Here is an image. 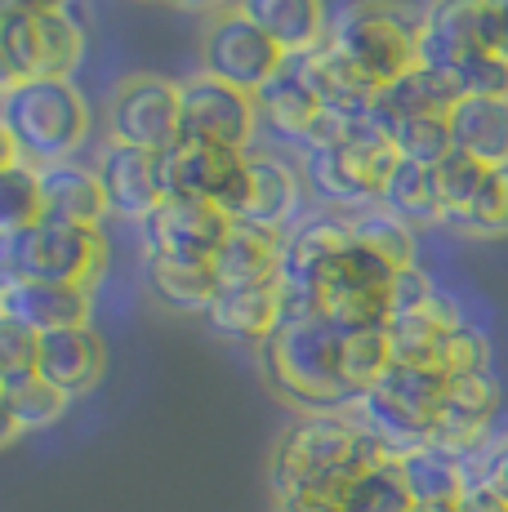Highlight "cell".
<instances>
[{"instance_id":"2","label":"cell","mask_w":508,"mask_h":512,"mask_svg":"<svg viewBox=\"0 0 508 512\" xmlns=\"http://www.w3.org/2000/svg\"><path fill=\"white\" fill-rule=\"evenodd\" d=\"M259 370L268 388L299 415H330V410H353L357 392L344 379V334L326 317L281 321L259 343Z\"/></svg>"},{"instance_id":"12","label":"cell","mask_w":508,"mask_h":512,"mask_svg":"<svg viewBox=\"0 0 508 512\" xmlns=\"http://www.w3.org/2000/svg\"><path fill=\"white\" fill-rule=\"evenodd\" d=\"M179 139H201L219 143L232 152H250L254 134H259V103L254 94L223 85L205 72H192L188 81H179Z\"/></svg>"},{"instance_id":"46","label":"cell","mask_w":508,"mask_h":512,"mask_svg":"<svg viewBox=\"0 0 508 512\" xmlns=\"http://www.w3.org/2000/svg\"><path fill=\"white\" fill-rule=\"evenodd\" d=\"M482 41L508 63V0H482Z\"/></svg>"},{"instance_id":"31","label":"cell","mask_w":508,"mask_h":512,"mask_svg":"<svg viewBox=\"0 0 508 512\" xmlns=\"http://www.w3.org/2000/svg\"><path fill=\"white\" fill-rule=\"evenodd\" d=\"M379 205L393 210L402 223L410 228H442V205H437V183H433V170L428 165H415V161H402L397 156L393 174H388L384 192H379Z\"/></svg>"},{"instance_id":"43","label":"cell","mask_w":508,"mask_h":512,"mask_svg":"<svg viewBox=\"0 0 508 512\" xmlns=\"http://www.w3.org/2000/svg\"><path fill=\"white\" fill-rule=\"evenodd\" d=\"M437 294H442V290H437L433 277H428L419 263H410V268H397L393 281H388V317H402V312L424 308V303H433Z\"/></svg>"},{"instance_id":"48","label":"cell","mask_w":508,"mask_h":512,"mask_svg":"<svg viewBox=\"0 0 508 512\" xmlns=\"http://www.w3.org/2000/svg\"><path fill=\"white\" fill-rule=\"evenodd\" d=\"M63 9H76V0H0V14H27V18L63 14Z\"/></svg>"},{"instance_id":"1","label":"cell","mask_w":508,"mask_h":512,"mask_svg":"<svg viewBox=\"0 0 508 512\" xmlns=\"http://www.w3.org/2000/svg\"><path fill=\"white\" fill-rule=\"evenodd\" d=\"M388 446L353 410L299 415L281 428L268 459L272 499H344L366 468L388 464Z\"/></svg>"},{"instance_id":"39","label":"cell","mask_w":508,"mask_h":512,"mask_svg":"<svg viewBox=\"0 0 508 512\" xmlns=\"http://www.w3.org/2000/svg\"><path fill=\"white\" fill-rule=\"evenodd\" d=\"M41 183L32 165H9L0 170V232H23L41 219Z\"/></svg>"},{"instance_id":"29","label":"cell","mask_w":508,"mask_h":512,"mask_svg":"<svg viewBox=\"0 0 508 512\" xmlns=\"http://www.w3.org/2000/svg\"><path fill=\"white\" fill-rule=\"evenodd\" d=\"M397 472H402L415 504H459L468 490V464L433 441L397 455Z\"/></svg>"},{"instance_id":"4","label":"cell","mask_w":508,"mask_h":512,"mask_svg":"<svg viewBox=\"0 0 508 512\" xmlns=\"http://www.w3.org/2000/svg\"><path fill=\"white\" fill-rule=\"evenodd\" d=\"M326 49L370 90H384L419 63V9L402 0H353L330 14Z\"/></svg>"},{"instance_id":"3","label":"cell","mask_w":508,"mask_h":512,"mask_svg":"<svg viewBox=\"0 0 508 512\" xmlns=\"http://www.w3.org/2000/svg\"><path fill=\"white\" fill-rule=\"evenodd\" d=\"M0 121L18 147V161L45 170V165L76 161L90 143V103L63 76H32L0 94Z\"/></svg>"},{"instance_id":"44","label":"cell","mask_w":508,"mask_h":512,"mask_svg":"<svg viewBox=\"0 0 508 512\" xmlns=\"http://www.w3.org/2000/svg\"><path fill=\"white\" fill-rule=\"evenodd\" d=\"M468 481H482V486H491L495 495L508 504V437L491 441V446H486L482 455L468 464Z\"/></svg>"},{"instance_id":"32","label":"cell","mask_w":508,"mask_h":512,"mask_svg":"<svg viewBox=\"0 0 508 512\" xmlns=\"http://www.w3.org/2000/svg\"><path fill=\"white\" fill-rule=\"evenodd\" d=\"M348 228H353V241L366 245V250H375L379 259H388L393 268H410L415 263V228L402 223L393 210H384V205H361V210L348 214Z\"/></svg>"},{"instance_id":"41","label":"cell","mask_w":508,"mask_h":512,"mask_svg":"<svg viewBox=\"0 0 508 512\" xmlns=\"http://www.w3.org/2000/svg\"><path fill=\"white\" fill-rule=\"evenodd\" d=\"M433 370L442 374V379H459V374H486V370H491V339H486L477 326H468V321H464V326H455V330H446Z\"/></svg>"},{"instance_id":"22","label":"cell","mask_w":508,"mask_h":512,"mask_svg":"<svg viewBox=\"0 0 508 512\" xmlns=\"http://www.w3.org/2000/svg\"><path fill=\"white\" fill-rule=\"evenodd\" d=\"M232 5L286 58L326 45V32H330L326 0H232Z\"/></svg>"},{"instance_id":"7","label":"cell","mask_w":508,"mask_h":512,"mask_svg":"<svg viewBox=\"0 0 508 512\" xmlns=\"http://www.w3.org/2000/svg\"><path fill=\"white\" fill-rule=\"evenodd\" d=\"M156 161H161L165 201L214 205L228 219H237L241 201H246L250 152H232V147L201 143V139H179L165 147Z\"/></svg>"},{"instance_id":"52","label":"cell","mask_w":508,"mask_h":512,"mask_svg":"<svg viewBox=\"0 0 508 512\" xmlns=\"http://www.w3.org/2000/svg\"><path fill=\"white\" fill-rule=\"evenodd\" d=\"M9 165H18V147H14V139H9L5 121H0V170H9Z\"/></svg>"},{"instance_id":"16","label":"cell","mask_w":508,"mask_h":512,"mask_svg":"<svg viewBox=\"0 0 508 512\" xmlns=\"http://www.w3.org/2000/svg\"><path fill=\"white\" fill-rule=\"evenodd\" d=\"M94 179H99V187H103L107 214H116V219L143 223L156 205L165 201L161 161H156V152H139V147L103 139L99 156H94Z\"/></svg>"},{"instance_id":"5","label":"cell","mask_w":508,"mask_h":512,"mask_svg":"<svg viewBox=\"0 0 508 512\" xmlns=\"http://www.w3.org/2000/svg\"><path fill=\"white\" fill-rule=\"evenodd\" d=\"M393 165H397L393 139L366 112L353 121L348 139H339L330 147H312V152L299 156V174H304L308 196L339 214L375 205L388 174H393Z\"/></svg>"},{"instance_id":"15","label":"cell","mask_w":508,"mask_h":512,"mask_svg":"<svg viewBox=\"0 0 508 512\" xmlns=\"http://www.w3.org/2000/svg\"><path fill=\"white\" fill-rule=\"evenodd\" d=\"M348 245H353L348 214H339V210L304 214L295 228L281 236V285H286V290L317 294L326 272L335 268Z\"/></svg>"},{"instance_id":"34","label":"cell","mask_w":508,"mask_h":512,"mask_svg":"<svg viewBox=\"0 0 508 512\" xmlns=\"http://www.w3.org/2000/svg\"><path fill=\"white\" fill-rule=\"evenodd\" d=\"M339 508L344 512H410L415 499H410L402 472H397V459H388V464H375L361 472L353 486L344 490Z\"/></svg>"},{"instance_id":"33","label":"cell","mask_w":508,"mask_h":512,"mask_svg":"<svg viewBox=\"0 0 508 512\" xmlns=\"http://www.w3.org/2000/svg\"><path fill=\"white\" fill-rule=\"evenodd\" d=\"M486 165H477L473 156L451 152L442 165H433V183H437V205H442V228H455L468 210H473L477 192L486 183Z\"/></svg>"},{"instance_id":"36","label":"cell","mask_w":508,"mask_h":512,"mask_svg":"<svg viewBox=\"0 0 508 512\" xmlns=\"http://www.w3.org/2000/svg\"><path fill=\"white\" fill-rule=\"evenodd\" d=\"M344 379H348V388L357 392H366L370 383H379L384 379V370L393 366V352H388V334L384 326H370V330H348L344 334Z\"/></svg>"},{"instance_id":"6","label":"cell","mask_w":508,"mask_h":512,"mask_svg":"<svg viewBox=\"0 0 508 512\" xmlns=\"http://www.w3.org/2000/svg\"><path fill=\"white\" fill-rule=\"evenodd\" d=\"M442 388H446V379L428 366H388L384 379L370 383L353 401V415L366 423L388 446V455L397 459L428 441Z\"/></svg>"},{"instance_id":"25","label":"cell","mask_w":508,"mask_h":512,"mask_svg":"<svg viewBox=\"0 0 508 512\" xmlns=\"http://www.w3.org/2000/svg\"><path fill=\"white\" fill-rule=\"evenodd\" d=\"M36 183H41V210H45L41 219L76 223V228H103L107 201L99 179H94V165L81 161L45 165V170H36Z\"/></svg>"},{"instance_id":"38","label":"cell","mask_w":508,"mask_h":512,"mask_svg":"<svg viewBox=\"0 0 508 512\" xmlns=\"http://www.w3.org/2000/svg\"><path fill=\"white\" fill-rule=\"evenodd\" d=\"M451 232H464V236H477V241H504L508 236V165L486 174L482 192H477L473 210L455 223Z\"/></svg>"},{"instance_id":"23","label":"cell","mask_w":508,"mask_h":512,"mask_svg":"<svg viewBox=\"0 0 508 512\" xmlns=\"http://www.w3.org/2000/svg\"><path fill=\"white\" fill-rule=\"evenodd\" d=\"M205 326L219 334V339L259 348V343L281 326V281L219 290L210 303V312H205Z\"/></svg>"},{"instance_id":"17","label":"cell","mask_w":508,"mask_h":512,"mask_svg":"<svg viewBox=\"0 0 508 512\" xmlns=\"http://www.w3.org/2000/svg\"><path fill=\"white\" fill-rule=\"evenodd\" d=\"M304 205H308L304 174H299L290 161H281V156L254 152L250 147L246 201H241V210H237V219L232 223H250V228L286 236L299 219H304Z\"/></svg>"},{"instance_id":"9","label":"cell","mask_w":508,"mask_h":512,"mask_svg":"<svg viewBox=\"0 0 508 512\" xmlns=\"http://www.w3.org/2000/svg\"><path fill=\"white\" fill-rule=\"evenodd\" d=\"M281 63H286V54L237 5L205 18V27H201V72L205 76H214L223 85H237L246 94H259L281 72Z\"/></svg>"},{"instance_id":"10","label":"cell","mask_w":508,"mask_h":512,"mask_svg":"<svg viewBox=\"0 0 508 512\" xmlns=\"http://www.w3.org/2000/svg\"><path fill=\"white\" fill-rule=\"evenodd\" d=\"M393 263L379 259L366 245H348L339 254V263L326 272L317 290L321 317L330 321L339 334L348 330H370V326H388V281H393Z\"/></svg>"},{"instance_id":"21","label":"cell","mask_w":508,"mask_h":512,"mask_svg":"<svg viewBox=\"0 0 508 512\" xmlns=\"http://www.w3.org/2000/svg\"><path fill=\"white\" fill-rule=\"evenodd\" d=\"M254 103H259V125H268L272 134H281L286 143H295L299 152L312 143L321 116H326V107L317 103V94H312L308 81L299 76L295 58L281 63V72L254 94Z\"/></svg>"},{"instance_id":"35","label":"cell","mask_w":508,"mask_h":512,"mask_svg":"<svg viewBox=\"0 0 508 512\" xmlns=\"http://www.w3.org/2000/svg\"><path fill=\"white\" fill-rule=\"evenodd\" d=\"M393 152L402 161H415V165H442L446 156L455 152L451 147V121L446 116H410V121H397L393 125Z\"/></svg>"},{"instance_id":"19","label":"cell","mask_w":508,"mask_h":512,"mask_svg":"<svg viewBox=\"0 0 508 512\" xmlns=\"http://www.w3.org/2000/svg\"><path fill=\"white\" fill-rule=\"evenodd\" d=\"M482 0H424L419 9V63L451 76L459 58L482 49Z\"/></svg>"},{"instance_id":"49","label":"cell","mask_w":508,"mask_h":512,"mask_svg":"<svg viewBox=\"0 0 508 512\" xmlns=\"http://www.w3.org/2000/svg\"><path fill=\"white\" fill-rule=\"evenodd\" d=\"M272 512H344L335 499H277Z\"/></svg>"},{"instance_id":"28","label":"cell","mask_w":508,"mask_h":512,"mask_svg":"<svg viewBox=\"0 0 508 512\" xmlns=\"http://www.w3.org/2000/svg\"><path fill=\"white\" fill-rule=\"evenodd\" d=\"M143 285L165 312L179 317H205L219 294L210 263H183V259H148L143 263Z\"/></svg>"},{"instance_id":"27","label":"cell","mask_w":508,"mask_h":512,"mask_svg":"<svg viewBox=\"0 0 508 512\" xmlns=\"http://www.w3.org/2000/svg\"><path fill=\"white\" fill-rule=\"evenodd\" d=\"M464 326V317H459L455 299H446V294H437L433 303H424V308L415 312H402V317H388V352H393V366H428L433 370L437 361V348H442L446 330Z\"/></svg>"},{"instance_id":"30","label":"cell","mask_w":508,"mask_h":512,"mask_svg":"<svg viewBox=\"0 0 508 512\" xmlns=\"http://www.w3.org/2000/svg\"><path fill=\"white\" fill-rule=\"evenodd\" d=\"M85 45H90V36H85V23L76 18V9L32 18V76L72 81V72L85 58Z\"/></svg>"},{"instance_id":"8","label":"cell","mask_w":508,"mask_h":512,"mask_svg":"<svg viewBox=\"0 0 508 512\" xmlns=\"http://www.w3.org/2000/svg\"><path fill=\"white\" fill-rule=\"evenodd\" d=\"M179 116V81H165L156 72H134L121 76L107 94L103 139L161 156L170 143H179Z\"/></svg>"},{"instance_id":"45","label":"cell","mask_w":508,"mask_h":512,"mask_svg":"<svg viewBox=\"0 0 508 512\" xmlns=\"http://www.w3.org/2000/svg\"><path fill=\"white\" fill-rule=\"evenodd\" d=\"M27 281L23 268V232H0V294Z\"/></svg>"},{"instance_id":"47","label":"cell","mask_w":508,"mask_h":512,"mask_svg":"<svg viewBox=\"0 0 508 512\" xmlns=\"http://www.w3.org/2000/svg\"><path fill=\"white\" fill-rule=\"evenodd\" d=\"M459 512H508V504L495 495L491 486H482V481H468L464 499H459Z\"/></svg>"},{"instance_id":"40","label":"cell","mask_w":508,"mask_h":512,"mask_svg":"<svg viewBox=\"0 0 508 512\" xmlns=\"http://www.w3.org/2000/svg\"><path fill=\"white\" fill-rule=\"evenodd\" d=\"M36 357H41V334L0 312V392L36 379Z\"/></svg>"},{"instance_id":"11","label":"cell","mask_w":508,"mask_h":512,"mask_svg":"<svg viewBox=\"0 0 508 512\" xmlns=\"http://www.w3.org/2000/svg\"><path fill=\"white\" fill-rule=\"evenodd\" d=\"M23 268L27 281L94 290L107 272V232L76 228V223H58V219H36L32 228H23Z\"/></svg>"},{"instance_id":"51","label":"cell","mask_w":508,"mask_h":512,"mask_svg":"<svg viewBox=\"0 0 508 512\" xmlns=\"http://www.w3.org/2000/svg\"><path fill=\"white\" fill-rule=\"evenodd\" d=\"M174 9H183V14H219V9H228L232 0H170Z\"/></svg>"},{"instance_id":"53","label":"cell","mask_w":508,"mask_h":512,"mask_svg":"<svg viewBox=\"0 0 508 512\" xmlns=\"http://www.w3.org/2000/svg\"><path fill=\"white\" fill-rule=\"evenodd\" d=\"M14 85V72H9V63H5V41H0V94Z\"/></svg>"},{"instance_id":"50","label":"cell","mask_w":508,"mask_h":512,"mask_svg":"<svg viewBox=\"0 0 508 512\" xmlns=\"http://www.w3.org/2000/svg\"><path fill=\"white\" fill-rule=\"evenodd\" d=\"M18 437H23V432H18V423H14V410H9L5 392H0V450H5V446H14Z\"/></svg>"},{"instance_id":"24","label":"cell","mask_w":508,"mask_h":512,"mask_svg":"<svg viewBox=\"0 0 508 512\" xmlns=\"http://www.w3.org/2000/svg\"><path fill=\"white\" fill-rule=\"evenodd\" d=\"M210 272L219 281V290L281 281V236L250 228V223H232L228 236L219 241V250H214Z\"/></svg>"},{"instance_id":"18","label":"cell","mask_w":508,"mask_h":512,"mask_svg":"<svg viewBox=\"0 0 508 512\" xmlns=\"http://www.w3.org/2000/svg\"><path fill=\"white\" fill-rule=\"evenodd\" d=\"M36 374L45 383H54L67 397H85L103 383L107 374V343L94 326H76V330H54L41 334V357H36Z\"/></svg>"},{"instance_id":"13","label":"cell","mask_w":508,"mask_h":512,"mask_svg":"<svg viewBox=\"0 0 508 512\" xmlns=\"http://www.w3.org/2000/svg\"><path fill=\"white\" fill-rule=\"evenodd\" d=\"M495 410H500V383H495L491 370L446 379L428 441L459 455L464 464H473V459L495 441Z\"/></svg>"},{"instance_id":"20","label":"cell","mask_w":508,"mask_h":512,"mask_svg":"<svg viewBox=\"0 0 508 512\" xmlns=\"http://www.w3.org/2000/svg\"><path fill=\"white\" fill-rule=\"evenodd\" d=\"M0 312L23 321L36 334L94 326V290H85V285H54V281H23L0 294Z\"/></svg>"},{"instance_id":"37","label":"cell","mask_w":508,"mask_h":512,"mask_svg":"<svg viewBox=\"0 0 508 512\" xmlns=\"http://www.w3.org/2000/svg\"><path fill=\"white\" fill-rule=\"evenodd\" d=\"M5 401H9V410H14L18 432L54 428V423H63L67 406H72V397H67V392H58L54 383H45L41 374H36V379H27V383H18V388H9Z\"/></svg>"},{"instance_id":"42","label":"cell","mask_w":508,"mask_h":512,"mask_svg":"<svg viewBox=\"0 0 508 512\" xmlns=\"http://www.w3.org/2000/svg\"><path fill=\"white\" fill-rule=\"evenodd\" d=\"M451 81L464 98H508V63L491 45H482L451 67Z\"/></svg>"},{"instance_id":"54","label":"cell","mask_w":508,"mask_h":512,"mask_svg":"<svg viewBox=\"0 0 508 512\" xmlns=\"http://www.w3.org/2000/svg\"><path fill=\"white\" fill-rule=\"evenodd\" d=\"M410 512H459V504H415Z\"/></svg>"},{"instance_id":"14","label":"cell","mask_w":508,"mask_h":512,"mask_svg":"<svg viewBox=\"0 0 508 512\" xmlns=\"http://www.w3.org/2000/svg\"><path fill=\"white\" fill-rule=\"evenodd\" d=\"M228 228H232L228 214L197 201H161L139 223L148 259H183V263H210Z\"/></svg>"},{"instance_id":"26","label":"cell","mask_w":508,"mask_h":512,"mask_svg":"<svg viewBox=\"0 0 508 512\" xmlns=\"http://www.w3.org/2000/svg\"><path fill=\"white\" fill-rule=\"evenodd\" d=\"M451 147L486 170L508 165V98H459L451 107Z\"/></svg>"}]
</instances>
